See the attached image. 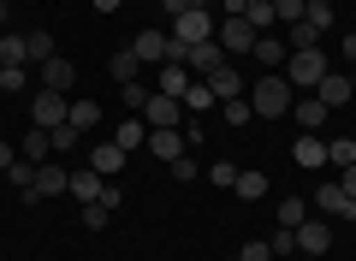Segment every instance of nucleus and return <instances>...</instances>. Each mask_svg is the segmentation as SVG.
<instances>
[{"label": "nucleus", "instance_id": "nucleus-1", "mask_svg": "<svg viewBox=\"0 0 356 261\" xmlns=\"http://www.w3.org/2000/svg\"><path fill=\"white\" fill-rule=\"evenodd\" d=\"M291 84H285V72H267V77H255L250 84V107H255V119H285L291 113Z\"/></svg>", "mask_w": 356, "mask_h": 261}, {"label": "nucleus", "instance_id": "nucleus-24", "mask_svg": "<svg viewBox=\"0 0 356 261\" xmlns=\"http://www.w3.org/2000/svg\"><path fill=\"white\" fill-rule=\"evenodd\" d=\"M65 125H72V131H95V125H102V107H95V101H72V107H65Z\"/></svg>", "mask_w": 356, "mask_h": 261}, {"label": "nucleus", "instance_id": "nucleus-17", "mask_svg": "<svg viewBox=\"0 0 356 261\" xmlns=\"http://www.w3.org/2000/svg\"><path fill=\"white\" fill-rule=\"evenodd\" d=\"M18 155H24L30 166H42V161L54 155V131H42V125H30V131H24V143H18Z\"/></svg>", "mask_w": 356, "mask_h": 261}, {"label": "nucleus", "instance_id": "nucleus-11", "mask_svg": "<svg viewBox=\"0 0 356 261\" xmlns=\"http://www.w3.org/2000/svg\"><path fill=\"white\" fill-rule=\"evenodd\" d=\"M226 65V48L220 42H196V48H184V72L191 77H208V72H220Z\"/></svg>", "mask_w": 356, "mask_h": 261}, {"label": "nucleus", "instance_id": "nucleus-44", "mask_svg": "<svg viewBox=\"0 0 356 261\" xmlns=\"http://www.w3.org/2000/svg\"><path fill=\"white\" fill-rule=\"evenodd\" d=\"M339 190H344V196H356V166H344V173H339Z\"/></svg>", "mask_w": 356, "mask_h": 261}, {"label": "nucleus", "instance_id": "nucleus-41", "mask_svg": "<svg viewBox=\"0 0 356 261\" xmlns=\"http://www.w3.org/2000/svg\"><path fill=\"white\" fill-rule=\"evenodd\" d=\"M36 77H30V65H6V77H0V89H30Z\"/></svg>", "mask_w": 356, "mask_h": 261}, {"label": "nucleus", "instance_id": "nucleus-32", "mask_svg": "<svg viewBox=\"0 0 356 261\" xmlns=\"http://www.w3.org/2000/svg\"><path fill=\"white\" fill-rule=\"evenodd\" d=\"M303 18L321 30V36H327V30H332V0H309V6H303Z\"/></svg>", "mask_w": 356, "mask_h": 261}, {"label": "nucleus", "instance_id": "nucleus-38", "mask_svg": "<svg viewBox=\"0 0 356 261\" xmlns=\"http://www.w3.org/2000/svg\"><path fill=\"white\" fill-rule=\"evenodd\" d=\"M149 95H154V89L143 84V77H137V84H125V107H131V113H143V107H149Z\"/></svg>", "mask_w": 356, "mask_h": 261}, {"label": "nucleus", "instance_id": "nucleus-2", "mask_svg": "<svg viewBox=\"0 0 356 261\" xmlns=\"http://www.w3.org/2000/svg\"><path fill=\"white\" fill-rule=\"evenodd\" d=\"M327 72H332V65H327V54H321V48H303V54H291V60H285V84H291V89H297V84L315 89Z\"/></svg>", "mask_w": 356, "mask_h": 261}, {"label": "nucleus", "instance_id": "nucleus-42", "mask_svg": "<svg viewBox=\"0 0 356 261\" xmlns=\"http://www.w3.org/2000/svg\"><path fill=\"white\" fill-rule=\"evenodd\" d=\"M208 178H214L220 190H232V184H238V166H232V161H214V166H208Z\"/></svg>", "mask_w": 356, "mask_h": 261}, {"label": "nucleus", "instance_id": "nucleus-47", "mask_svg": "<svg viewBox=\"0 0 356 261\" xmlns=\"http://www.w3.org/2000/svg\"><path fill=\"white\" fill-rule=\"evenodd\" d=\"M344 60H350V65H356V36H344Z\"/></svg>", "mask_w": 356, "mask_h": 261}, {"label": "nucleus", "instance_id": "nucleus-21", "mask_svg": "<svg viewBox=\"0 0 356 261\" xmlns=\"http://www.w3.org/2000/svg\"><path fill=\"white\" fill-rule=\"evenodd\" d=\"M232 196H238V202H261V196H267V173L238 166V184H232Z\"/></svg>", "mask_w": 356, "mask_h": 261}, {"label": "nucleus", "instance_id": "nucleus-19", "mask_svg": "<svg viewBox=\"0 0 356 261\" xmlns=\"http://www.w3.org/2000/svg\"><path fill=\"white\" fill-rule=\"evenodd\" d=\"M327 101H321V95H303V101H291V119L297 125H303V131H321V125H327Z\"/></svg>", "mask_w": 356, "mask_h": 261}, {"label": "nucleus", "instance_id": "nucleus-45", "mask_svg": "<svg viewBox=\"0 0 356 261\" xmlns=\"http://www.w3.org/2000/svg\"><path fill=\"white\" fill-rule=\"evenodd\" d=\"M13 161H18V149H13V143H0V173H6Z\"/></svg>", "mask_w": 356, "mask_h": 261}, {"label": "nucleus", "instance_id": "nucleus-12", "mask_svg": "<svg viewBox=\"0 0 356 261\" xmlns=\"http://www.w3.org/2000/svg\"><path fill=\"white\" fill-rule=\"evenodd\" d=\"M178 107H184L178 95H161V89H154L149 107H143V125H149V131H172V125H178Z\"/></svg>", "mask_w": 356, "mask_h": 261}, {"label": "nucleus", "instance_id": "nucleus-27", "mask_svg": "<svg viewBox=\"0 0 356 261\" xmlns=\"http://www.w3.org/2000/svg\"><path fill=\"white\" fill-rule=\"evenodd\" d=\"M327 166H332V173L356 166V137H332V143H327Z\"/></svg>", "mask_w": 356, "mask_h": 261}, {"label": "nucleus", "instance_id": "nucleus-33", "mask_svg": "<svg viewBox=\"0 0 356 261\" xmlns=\"http://www.w3.org/2000/svg\"><path fill=\"white\" fill-rule=\"evenodd\" d=\"M54 54H60V48H54V36H48V30H30V65L54 60Z\"/></svg>", "mask_w": 356, "mask_h": 261}, {"label": "nucleus", "instance_id": "nucleus-7", "mask_svg": "<svg viewBox=\"0 0 356 261\" xmlns=\"http://www.w3.org/2000/svg\"><path fill=\"white\" fill-rule=\"evenodd\" d=\"M255 36H261V30H255L250 18H220V30H214V42H220L226 54H250Z\"/></svg>", "mask_w": 356, "mask_h": 261}, {"label": "nucleus", "instance_id": "nucleus-39", "mask_svg": "<svg viewBox=\"0 0 356 261\" xmlns=\"http://www.w3.org/2000/svg\"><path fill=\"white\" fill-rule=\"evenodd\" d=\"M303 6H309V0H273V18H280V24H297Z\"/></svg>", "mask_w": 356, "mask_h": 261}, {"label": "nucleus", "instance_id": "nucleus-23", "mask_svg": "<svg viewBox=\"0 0 356 261\" xmlns=\"http://www.w3.org/2000/svg\"><path fill=\"white\" fill-rule=\"evenodd\" d=\"M65 196H77V202H102L107 196V178L102 173H72V190Z\"/></svg>", "mask_w": 356, "mask_h": 261}, {"label": "nucleus", "instance_id": "nucleus-25", "mask_svg": "<svg viewBox=\"0 0 356 261\" xmlns=\"http://www.w3.org/2000/svg\"><path fill=\"white\" fill-rule=\"evenodd\" d=\"M107 72H113V84L125 89V84H137V77H143V60L125 48V54H113V60H107Z\"/></svg>", "mask_w": 356, "mask_h": 261}, {"label": "nucleus", "instance_id": "nucleus-10", "mask_svg": "<svg viewBox=\"0 0 356 261\" xmlns=\"http://www.w3.org/2000/svg\"><path fill=\"white\" fill-rule=\"evenodd\" d=\"M327 249H332V226H327V214L297 226V255H327Z\"/></svg>", "mask_w": 356, "mask_h": 261}, {"label": "nucleus", "instance_id": "nucleus-26", "mask_svg": "<svg viewBox=\"0 0 356 261\" xmlns=\"http://www.w3.org/2000/svg\"><path fill=\"white\" fill-rule=\"evenodd\" d=\"M0 65H30V30L24 36H0Z\"/></svg>", "mask_w": 356, "mask_h": 261}, {"label": "nucleus", "instance_id": "nucleus-18", "mask_svg": "<svg viewBox=\"0 0 356 261\" xmlns=\"http://www.w3.org/2000/svg\"><path fill=\"white\" fill-rule=\"evenodd\" d=\"M315 95L327 101V107H344V101L356 95V89H350V72H327V77L315 84Z\"/></svg>", "mask_w": 356, "mask_h": 261}, {"label": "nucleus", "instance_id": "nucleus-31", "mask_svg": "<svg viewBox=\"0 0 356 261\" xmlns=\"http://www.w3.org/2000/svg\"><path fill=\"white\" fill-rule=\"evenodd\" d=\"M113 214H119L113 202H83V226H89V232H102V226L113 220Z\"/></svg>", "mask_w": 356, "mask_h": 261}, {"label": "nucleus", "instance_id": "nucleus-22", "mask_svg": "<svg viewBox=\"0 0 356 261\" xmlns=\"http://www.w3.org/2000/svg\"><path fill=\"white\" fill-rule=\"evenodd\" d=\"M154 89H161V95H178V101H184V89H191V72H184L178 60H166V65H161V77H154Z\"/></svg>", "mask_w": 356, "mask_h": 261}, {"label": "nucleus", "instance_id": "nucleus-34", "mask_svg": "<svg viewBox=\"0 0 356 261\" xmlns=\"http://www.w3.org/2000/svg\"><path fill=\"white\" fill-rule=\"evenodd\" d=\"M303 220H309V202L303 196H285L280 202V226H303Z\"/></svg>", "mask_w": 356, "mask_h": 261}, {"label": "nucleus", "instance_id": "nucleus-36", "mask_svg": "<svg viewBox=\"0 0 356 261\" xmlns=\"http://www.w3.org/2000/svg\"><path fill=\"white\" fill-rule=\"evenodd\" d=\"M184 107H191V113L214 107V89H208V84H191V89H184Z\"/></svg>", "mask_w": 356, "mask_h": 261}, {"label": "nucleus", "instance_id": "nucleus-30", "mask_svg": "<svg viewBox=\"0 0 356 261\" xmlns=\"http://www.w3.org/2000/svg\"><path fill=\"white\" fill-rule=\"evenodd\" d=\"M243 18H250V24L261 30V36H267L273 24H280V18H273V0H250V6H243Z\"/></svg>", "mask_w": 356, "mask_h": 261}, {"label": "nucleus", "instance_id": "nucleus-15", "mask_svg": "<svg viewBox=\"0 0 356 261\" xmlns=\"http://www.w3.org/2000/svg\"><path fill=\"white\" fill-rule=\"evenodd\" d=\"M89 173H102V178H119V173H125V149H119L113 137H107V143H95V149H89Z\"/></svg>", "mask_w": 356, "mask_h": 261}, {"label": "nucleus", "instance_id": "nucleus-13", "mask_svg": "<svg viewBox=\"0 0 356 261\" xmlns=\"http://www.w3.org/2000/svg\"><path fill=\"white\" fill-rule=\"evenodd\" d=\"M291 161L303 166V173H321V166H327V137H315V131H303V137L291 143Z\"/></svg>", "mask_w": 356, "mask_h": 261}, {"label": "nucleus", "instance_id": "nucleus-8", "mask_svg": "<svg viewBox=\"0 0 356 261\" xmlns=\"http://www.w3.org/2000/svg\"><path fill=\"white\" fill-rule=\"evenodd\" d=\"M131 54H137L143 65H166V60H172V36H161V30H137V36H131Z\"/></svg>", "mask_w": 356, "mask_h": 261}, {"label": "nucleus", "instance_id": "nucleus-40", "mask_svg": "<svg viewBox=\"0 0 356 261\" xmlns=\"http://www.w3.org/2000/svg\"><path fill=\"white\" fill-rule=\"evenodd\" d=\"M172 178H178V184H196V178H202V166H196L191 155H178V161H172Z\"/></svg>", "mask_w": 356, "mask_h": 261}, {"label": "nucleus", "instance_id": "nucleus-5", "mask_svg": "<svg viewBox=\"0 0 356 261\" xmlns=\"http://www.w3.org/2000/svg\"><path fill=\"white\" fill-rule=\"evenodd\" d=\"M315 208L327 214V220H356V196H344L339 178H321L315 184Z\"/></svg>", "mask_w": 356, "mask_h": 261}, {"label": "nucleus", "instance_id": "nucleus-28", "mask_svg": "<svg viewBox=\"0 0 356 261\" xmlns=\"http://www.w3.org/2000/svg\"><path fill=\"white\" fill-rule=\"evenodd\" d=\"M113 143H119V149H143V143H149V125H143V119H125V125H119V131H113Z\"/></svg>", "mask_w": 356, "mask_h": 261}, {"label": "nucleus", "instance_id": "nucleus-52", "mask_svg": "<svg viewBox=\"0 0 356 261\" xmlns=\"http://www.w3.org/2000/svg\"><path fill=\"white\" fill-rule=\"evenodd\" d=\"M0 77H6V65H0Z\"/></svg>", "mask_w": 356, "mask_h": 261}, {"label": "nucleus", "instance_id": "nucleus-43", "mask_svg": "<svg viewBox=\"0 0 356 261\" xmlns=\"http://www.w3.org/2000/svg\"><path fill=\"white\" fill-rule=\"evenodd\" d=\"M238 261H273V249H267V237H250V244L238 249Z\"/></svg>", "mask_w": 356, "mask_h": 261}, {"label": "nucleus", "instance_id": "nucleus-20", "mask_svg": "<svg viewBox=\"0 0 356 261\" xmlns=\"http://www.w3.org/2000/svg\"><path fill=\"white\" fill-rule=\"evenodd\" d=\"M149 155H154V161H166V166L184 155V137H178V125H172V131H149Z\"/></svg>", "mask_w": 356, "mask_h": 261}, {"label": "nucleus", "instance_id": "nucleus-53", "mask_svg": "<svg viewBox=\"0 0 356 261\" xmlns=\"http://www.w3.org/2000/svg\"><path fill=\"white\" fill-rule=\"evenodd\" d=\"M350 137H356V125H350Z\"/></svg>", "mask_w": 356, "mask_h": 261}, {"label": "nucleus", "instance_id": "nucleus-14", "mask_svg": "<svg viewBox=\"0 0 356 261\" xmlns=\"http://www.w3.org/2000/svg\"><path fill=\"white\" fill-rule=\"evenodd\" d=\"M202 84L214 89V101H238V95H250V84H243V77H238V65H232V60L220 65V72H208Z\"/></svg>", "mask_w": 356, "mask_h": 261}, {"label": "nucleus", "instance_id": "nucleus-46", "mask_svg": "<svg viewBox=\"0 0 356 261\" xmlns=\"http://www.w3.org/2000/svg\"><path fill=\"white\" fill-rule=\"evenodd\" d=\"M89 6H95V13H119V6H125V0H89Z\"/></svg>", "mask_w": 356, "mask_h": 261}, {"label": "nucleus", "instance_id": "nucleus-37", "mask_svg": "<svg viewBox=\"0 0 356 261\" xmlns=\"http://www.w3.org/2000/svg\"><path fill=\"white\" fill-rule=\"evenodd\" d=\"M6 178H13V184H18V190H30V184H36V166H30V161H24V155H18V161H13V166H6Z\"/></svg>", "mask_w": 356, "mask_h": 261}, {"label": "nucleus", "instance_id": "nucleus-50", "mask_svg": "<svg viewBox=\"0 0 356 261\" xmlns=\"http://www.w3.org/2000/svg\"><path fill=\"white\" fill-rule=\"evenodd\" d=\"M0 24H6V6H0Z\"/></svg>", "mask_w": 356, "mask_h": 261}, {"label": "nucleus", "instance_id": "nucleus-16", "mask_svg": "<svg viewBox=\"0 0 356 261\" xmlns=\"http://www.w3.org/2000/svg\"><path fill=\"white\" fill-rule=\"evenodd\" d=\"M255 60L267 65V72H285V60H291V48H285V36H273V30H267V36H255Z\"/></svg>", "mask_w": 356, "mask_h": 261}, {"label": "nucleus", "instance_id": "nucleus-6", "mask_svg": "<svg viewBox=\"0 0 356 261\" xmlns=\"http://www.w3.org/2000/svg\"><path fill=\"white\" fill-rule=\"evenodd\" d=\"M65 190H72V173H65L60 161H42V166H36V184L24 190V202H42V196H65Z\"/></svg>", "mask_w": 356, "mask_h": 261}, {"label": "nucleus", "instance_id": "nucleus-9", "mask_svg": "<svg viewBox=\"0 0 356 261\" xmlns=\"http://www.w3.org/2000/svg\"><path fill=\"white\" fill-rule=\"evenodd\" d=\"M36 84H42V89H60V95H72L77 65L65 60V54H54V60H42V65H36Z\"/></svg>", "mask_w": 356, "mask_h": 261}, {"label": "nucleus", "instance_id": "nucleus-29", "mask_svg": "<svg viewBox=\"0 0 356 261\" xmlns=\"http://www.w3.org/2000/svg\"><path fill=\"white\" fill-rule=\"evenodd\" d=\"M267 249H273V261H291L297 255V226H280V232L267 237Z\"/></svg>", "mask_w": 356, "mask_h": 261}, {"label": "nucleus", "instance_id": "nucleus-3", "mask_svg": "<svg viewBox=\"0 0 356 261\" xmlns=\"http://www.w3.org/2000/svg\"><path fill=\"white\" fill-rule=\"evenodd\" d=\"M65 107H72V95H60V89H36V95H30V125L60 131V125H65Z\"/></svg>", "mask_w": 356, "mask_h": 261}, {"label": "nucleus", "instance_id": "nucleus-35", "mask_svg": "<svg viewBox=\"0 0 356 261\" xmlns=\"http://www.w3.org/2000/svg\"><path fill=\"white\" fill-rule=\"evenodd\" d=\"M220 107H226V125H250V119H255L250 95H238V101H220Z\"/></svg>", "mask_w": 356, "mask_h": 261}, {"label": "nucleus", "instance_id": "nucleus-49", "mask_svg": "<svg viewBox=\"0 0 356 261\" xmlns=\"http://www.w3.org/2000/svg\"><path fill=\"white\" fill-rule=\"evenodd\" d=\"M350 89H356V65H350Z\"/></svg>", "mask_w": 356, "mask_h": 261}, {"label": "nucleus", "instance_id": "nucleus-48", "mask_svg": "<svg viewBox=\"0 0 356 261\" xmlns=\"http://www.w3.org/2000/svg\"><path fill=\"white\" fill-rule=\"evenodd\" d=\"M291 261H321V255H291Z\"/></svg>", "mask_w": 356, "mask_h": 261}, {"label": "nucleus", "instance_id": "nucleus-4", "mask_svg": "<svg viewBox=\"0 0 356 261\" xmlns=\"http://www.w3.org/2000/svg\"><path fill=\"white\" fill-rule=\"evenodd\" d=\"M214 30H220V18H214V13H178L172 42H178V48H196V42H214Z\"/></svg>", "mask_w": 356, "mask_h": 261}, {"label": "nucleus", "instance_id": "nucleus-51", "mask_svg": "<svg viewBox=\"0 0 356 261\" xmlns=\"http://www.w3.org/2000/svg\"><path fill=\"white\" fill-rule=\"evenodd\" d=\"M0 6H13V0H0Z\"/></svg>", "mask_w": 356, "mask_h": 261}]
</instances>
